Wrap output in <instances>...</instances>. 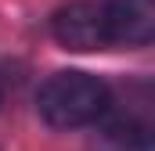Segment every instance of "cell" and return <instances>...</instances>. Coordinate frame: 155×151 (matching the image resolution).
<instances>
[{
    "mask_svg": "<svg viewBox=\"0 0 155 151\" xmlns=\"http://www.w3.org/2000/svg\"><path fill=\"white\" fill-rule=\"evenodd\" d=\"M108 108V86L90 72H54L36 94V112L54 130L97 122Z\"/></svg>",
    "mask_w": 155,
    "mask_h": 151,
    "instance_id": "6da1fadb",
    "label": "cell"
},
{
    "mask_svg": "<svg viewBox=\"0 0 155 151\" xmlns=\"http://www.w3.org/2000/svg\"><path fill=\"white\" fill-rule=\"evenodd\" d=\"M51 33L65 50H101L108 43V29H105V4L97 0H69L65 7L54 11L51 18Z\"/></svg>",
    "mask_w": 155,
    "mask_h": 151,
    "instance_id": "7a4b0ae2",
    "label": "cell"
},
{
    "mask_svg": "<svg viewBox=\"0 0 155 151\" xmlns=\"http://www.w3.org/2000/svg\"><path fill=\"white\" fill-rule=\"evenodd\" d=\"M105 29H108V43L144 47L155 33V4L152 0H108Z\"/></svg>",
    "mask_w": 155,
    "mask_h": 151,
    "instance_id": "3957f363",
    "label": "cell"
}]
</instances>
